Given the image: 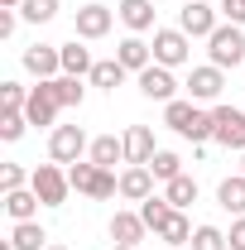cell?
Listing matches in <instances>:
<instances>
[{
	"label": "cell",
	"instance_id": "6da1fadb",
	"mask_svg": "<svg viewBox=\"0 0 245 250\" xmlns=\"http://www.w3.org/2000/svg\"><path fill=\"white\" fill-rule=\"evenodd\" d=\"M163 125L178 130L192 145H207V140H212V111H197L192 101H168V106H163Z\"/></svg>",
	"mask_w": 245,
	"mask_h": 250
},
{
	"label": "cell",
	"instance_id": "7a4b0ae2",
	"mask_svg": "<svg viewBox=\"0 0 245 250\" xmlns=\"http://www.w3.org/2000/svg\"><path fill=\"white\" fill-rule=\"evenodd\" d=\"M67 183L77 188V192H87V197H96V202H106V197H116V192H121V178H116L111 168L92 164V159H87V164H82V159H77V164H67Z\"/></svg>",
	"mask_w": 245,
	"mask_h": 250
},
{
	"label": "cell",
	"instance_id": "3957f363",
	"mask_svg": "<svg viewBox=\"0 0 245 250\" xmlns=\"http://www.w3.org/2000/svg\"><path fill=\"white\" fill-rule=\"evenodd\" d=\"M212 43V67H241L245 62V29L241 24H216Z\"/></svg>",
	"mask_w": 245,
	"mask_h": 250
},
{
	"label": "cell",
	"instance_id": "277c9868",
	"mask_svg": "<svg viewBox=\"0 0 245 250\" xmlns=\"http://www.w3.org/2000/svg\"><path fill=\"white\" fill-rule=\"evenodd\" d=\"M29 188L39 192V202H43V207H62V202H67V192H72V183H67V173H62L58 164H39V168H34V178H29Z\"/></svg>",
	"mask_w": 245,
	"mask_h": 250
},
{
	"label": "cell",
	"instance_id": "5b68a950",
	"mask_svg": "<svg viewBox=\"0 0 245 250\" xmlns=\"http://www.w3.org/2000/svg\"><path fill=\"white\" fill-rule=\"evenodd\" d=\"M212 140L245 154V111H236V106H216V111H212Z\"/></svg>",
	"mask_w": 245,
	"mask_h": 250
},
{
	"label": "cell",
	"instance_id": "8992f818",
	"mask_svg": "<svg viewBox=\"0 0 245 250\" xmlns=\"http://www.w3.org/2000/svg\"><path fill=\"white\" fill-rule=\"evenodd\" d=\"M178 29H183L187 39H212V34H216V10H212V0H187L183 10H178Z\"/></svg>",
	"mask_w": 245,
	"mask_h": 250
},
{
	"label": "cell",
	"instance_id": "52a82bcc",
	"mask_svg": "<svg viewBox=\"0 0 245 250\" xmlns=\"http://www.w3.org/2000/svg\"><path fill=\"white\" fill-rule=\"evenodd\" d=\"M192 43H187L183 29H154V62L159 67H183Z\"/></svg>",
	"mask_w": 245,
	"mask_h": 250
},
{
	"label": "cell",
	"instance_id": "ba28073f",
	"mask_svg": "<svg viewBox=\"0 0 245 250\" xmlns=\"http://www.w3.org/2000/svg\"><path fill=\"white\" fill-rule=\"evenodd\" d=\"M82 149H87L82 125H58V130L48 135V159H53V164H77Z\"/></svg>",
	"mask_w": 245,
	"mask_h": 250
},
{
	"label": "cell",
	"instance_id": "9c48e42d",
	"mask_svg": "<svg viewBox=\"0 0 245 250\" xmlns=\"http://www.w3.org/2000/svg\"><path fill=\"white\" fill-rule=\"evenodd\" d=\"M140 92L149 96V101H163V106H168V101H178V82H173V67H159V62H149V67H144V72H140Z\"/></svg>",
	"mask_w": 245,
	"mask_h": 250
},
{
	"label": "cell",
	"instance_id": "30bf717a",
	"mask_svg": "<svg viewBox=\"0 0 245 250\" xmlns=\"http://www.w3.org/2000/svg\"><path fill=\"white\" fill-rule=\"evenodd\" d=\"M24 67H29L39 82L62 77V48H53V43H34V48H24Z\"/></svg>",
	"mask_w": 245,
	"mask_h": 250
},
{
	"label": "cell",
	"instance_id": "8fae6325",
	"mask_svg": "<svg viewBox=\"0 0 245 250\" xmlns=\"http://www.w3.org/2000/svg\"><path fill=\"white\" fill-rule=\"evenodd\" d=\"M154 178L149 173V164H130L121 173V197H130V202H144V197H154Z\"/></svg>",
	"mask_w": 245,
	"mask_h": 250
},
{
	"label": "cell",
	"instance_id": "7c38bea8",
	"mask_svg": "<svg viewBox=\"0 0 245 250\" xmlns=\"http://www.w3.org/2000/svg\"><path fill=\"white\" fill-rule=\"evenodd\" d=\"M154 154H159L154 149V130L149 125H130L125 130V164H149Z\"/></svg>",
	"mask_w": 245,
	"mask_h": 250
},
{
	"label": "cell",
	"instance_id": "4fadbf2b",
	"mask_svg": "<svg viewBox=\"0 0 245 250\" xmlns=\"http://www.w3.org/2000/svg\"><path fill=\"white\" fill-rule=\"evenodd\" d=\"M221 87H226V82H221V67H212V62H207V67H192V77H187L192 101H216Z\"/></svg>",
	"mask_w": 245,
	"mask_h": 250
},
{
	"label": "cell",
	"instance_id": "5bb4252c",
	"mask_svg": "<svg viewBox=\"0 0 245 250\" xmlns=\"http://www.w3.org/2000/svg\"><path fill=\"white\" fill-rule=\"evenodd\" d=\"M111 10L106 5H82L77 10V39H101V34H111Z\"/></svg>",
	"mask_w": 245,
	"mask_h": 250
},
{
	"label": "cell",
	"instance_id": "9a60e30c",
	"mask_svg": "<svg viewBox=\"0 0 245 250\" xmlns=\"http://www.w3.org/2000/svg\"><path fill=\"white\" fill-rule=\"evenodd\" d=\"M144 231H149V226H144L140 212H116V217H111V241H116V246H140Z\"/></svg>",
	"mask_w": 245,
	"mask_h": 250
},
{
	"label": "cell",
	"instance_id": "2e32d148",
	"mask_svg": "<svg viewBox=\"0 0 245 250\" xmlns=\"http://www.w3.org/2000/svg\"><path fill=\"white\" fill-rule=\"evenodd\" d=\"M116 58L125 62V72H144L154 62V43H144L140 34H130V39H121V48H116Z\"/></svg>",
	"mask_w": 245,
	"mask_h": 250
},
{
	"label": "cell",
	"instance_id": "e0dca14e",
	"mask_svg": "<svg viewBox=\"0 0 245 250\" xmlns=\"http://www.w3.org/2000/svg\"><path fill=\"white\" fill-rule=\"evenodd\" d=\"M116 15L125 20V29H135V34L154 29V0H121Z\"/></svg>",
	"mask_w": 245,
	"mask_h": 250
},
{
	"label": "cell",
	"instance_id": "ac0fdd59",
	"mask_svg": "<svg viewBox=\"0 0 245 250\" xmlns=\"http://www.w3.org/2000/svg\"><path fill=\"white\" fill-rule=\"evenodd\" d=\"M24 116H29V125H53V121H58V101L48 96V87H43V82L29 92V106H24Z\"/></svg>",
	"mask_w": 245,
	"mask_h": 250
},
{
	"label": "cell",
	"instance_id": "d6986e66",
	"mask_svg": "<svg viewBox=\"0 0 245 250\" xmlns=\"http://www.w3.org/2000/svg\"><path fill=\"white\" fill-rule=\"evenodd\" d=\"M39 207H43V202H39L34 188H15V192H5V212H10V221H34Z\"/></svg>",
	"mask_w": 245,
	"mask_h": 250
},
{
	"label": "cell",
	"instance_id": "ffe728a7",
	"mask_svg": "<svg viewBox=\"0 0 245 250\" xmlns=\"http://www.w3.org/2000/svg\"><path fill=\"white\" fill-rule=\"evenodd\" d=\"M43 87H48V96H53L58 106H82V96H87L82 77H67V72H62V77H48Z\"/></svg>",
	"mask_w": 245,
	"mask_h": 250
},
{
	"label": "cell",
	"instance_id": "44dd1931",
	"mask_svg": "<svg viewBox=\"0 0 245 250\" xmlns=\"http://www.w3.org/2000/svg\"><path fill=\"white\" fill-rule=\"evenodd\" d=\"M216 202H221L226 212L245 217V173H236V178H221V188H216Z\"/></svg>",
	"mask_w": 245,
	"mask_h": 250
},
{
	"label": "cell",
	"instance_id": "7402d4cb",
	"mask_svg": "<svg viewBox=\"0 0 245 250\" xmlns=\"http://www.w3.org/2000/svg\"><path fill=\"white\" fill-rule=\"evenodd\" d=\"M121 159H125V140H116V135H96V140H92V164L116 168Z\"/></svg>",
	"mask_w": 245,
	"mask_h": 250
},
{
	"label": "cell",
	"instance_id": "603a6c76",
	"mask_svg": "<svg viewBox=\"0 0 245 250\" xmlns=\"http://www.w3.org/2000/svg\"><path fill=\"white\" fill-rule=\"evenodd\" d=\"M92 67H96L92 53H87L77 39H72V43H62V72H67V77H92Z\"/></svg>",
	"mask_w": 245,
	"mask_h": 250
},
{
	"label": "cell",
	"instance_id": "cb8c5ba5",
	"mask_svg": "<svg viewBox=\"0 0 245 250\" xmlns=\"http://www.w3.org/2000/svg\"><path fill=\"white\" fill-rule=\"evenodd\" d=\"M121 82H125V62L121 58H101L92 67V87H101V92H116Z\"/></svg>",
	"mask_w": 245,
	"mask_h": 250
},
{
	"label": "cell",
	"instance_id": "d4e9b609",
	"mask_svg": "<svg viewBox=\"0 0 245 250\" xmlns=\"http://www.w3.org/2000/svg\"><path fill=\"white\" fill-rule=\"evenodd\" d=\"M10 241H15V250H48L43 241V226L39 221H15V231H10Z\"/></svg>",
	"mask_w": 245,
	"mask_h": 250
},
{
	"label": "cell",
	"instance_id": "484cf974",
	"mask_svg": "<svg viewBox=\"0 0 245 250\" xmlns=\"http://www.w3.org/2000/svg\"><path fill=\"white\" fill-rule=\"evenodd\" d=\"M163 197H168V202H173L178 212H183V207H192V202H197V178H187V173H178L173 183H163Z\"/></svg>",
	"mask_w": 245,
	"mask_h": 250
},
{
	"label": "cell",
	"instance_id": "4316f807",
	"mask_svg": "<svg viewBox=\"0 0 245 250\" xmlns=\"http://www.w3.org/2000/svg\"><path fill=\"white\" fill-rule=\"evenodd\" d=\"M159 236H163L168 246H192V221H187L183 212L173 207V217H168L163 226H159Z\"/></svg>",
	"mask_w": 245,
	"mask_h": 250
},
{
	"label": "cell",
	"instance_id": "83f0119b",
	"mask_svg": "<svg viewBox=\"0 0 245 250\" xmlns=\"http://www.w3.org/2000/svg\"><path fill=\"white\" fill-rule=\"evenodd\" d=\"M140 217H144L149 231H159L163 221L173 217V202H168V197H144V202H140Z\"/></svg>",
	"mask_w": 245,
	"mask_h": 250
},
{
	"label": "cell",
	"instance_id": "f1b7e54d",
	"mask_svg": "<svg viewBox=\"0 0 245 250\" xmlns=\"http://www.w3.org/2000/svg\"><path fill=\"white\" fill-rule=\"evenodd\" d=\"M149 173L159 178V183H173V178L183 173V159H178V154H168V149H159V154L149 159Z\"/></svg>",
	"mask_w": 245,
	"mask_h": 250
},
{
	"label": "cell",
	"instance_id": "f546056e",
	"mask_svg": "<svg viewBox=\"0 0 245 250\" xmlns=\"http://www.w3.org/2000/svg\"><path fill=\"white\" fill-rule=\"evenodd\" d=\"M20 15H24L29 24H48V20L58 15V0H24V5H20Z\"/></svg>",
	"mask_w": 245,
	"mask_h": 250
},
{
	"label": "cell",
	"instance_id": "4dcf8cb0",
	"mask_svg": "<svg viewBox=\"0 0 245 250\" xmlns=\"http://www.w3.org/2000/svg\"><path fill=\"white\" fill-rule=\"evenodd\" d=\"M192 250H231V241H226L216 226H197V231H192Z\"/></svg>",
	"mask_w": 245,
	"mask_h": 250
},
{
	"label": "cell",
	"instance_id": "1f68e13d",
	"mask_svg": "<svg viewBox=\"0 0 245 250\" xmlns=\"http://www.w3.org/2000/svg\"><path fill=\"white\" fill-rule=\"evenodd\" d=\"M0 106H5V111H24V106H29V92H24L20 82H0Z\"/></svg>",
	"mask_w": 245,
	"mask_h": 250
},
{
	"label": "cell",
	"instance_id": "d6a6232c",
	"mask_svg": "<svg viewBox=\"0 0 245 250\" xmlns=\"http://www.w3.org/2000/svg\"><path fill=\"white\" fill-rule=\"evenodd\" d=\"M24 125H29L24 111H5V116H0V140H10V145H15V140L24 135Z\"/></svg>",
	"mask_w": 245,
	"mask_h": 250
},
{
	"label": "cell",
	"instance_id": "836d02e7",
	"mask_svg": "<svg viewBox=\"0 0 245 250\" xmlns=\"http://www.w3.org/2000/svg\"><path fill=\"white\" fill-rule=\"evenodd\" d=\"M29 178H34V173H24L20 164H5V168H0V188H5V192H15V188H24Z\"/></svg>",
	"mask_w": 245,
	"mask_h": 250
},
{
	"label": "cell",
	"instance_id": "e575fe53",
	"mask_svg": "<svg viewBox=\"0 0 245 250\" xmlns=\"http://www.w3.org/2000/svg\"><path fill=\"white\" fill-rule=\"evenodd\" d=\"M221 15H226V24H241L245 29V0H221Z\"/></svg>",
	"mask_w": 245,
	"mask_h": 250
},
{
	"label": "cell",
	"instance_id": "d590c367",
	"mask_svg": "<svg viewBox=\"0 0 245 250\" xmlns=\"http://www.w3.org/2000/svg\"><path fill=\"white\" fill-rule=\"evenodd\" d=\"M226 241H231V250H245V217L231 226V236H226Z\"/></svg>",
	"mask_w": 245,
	"mask_h": 250
},
{
	"label": "cell",
	"instance_id": "8d00e7d4",
	"mask_svg": "<svg viewBox=\"0 0 245 250\" xmlns=\"http://www.w3.org/2000/svg\"><path fill=\"white\" fill-rule=\"evenodd\" d=\"M15 34V10H0V39H10Z\"/></svg>",
	"mask_w": 245,
	"mask_h": 250
},
{
	"label": "cell",
	"instance_id": "74e56055",
	"mask_svg": "<svg viewBox=\"0 0 245 250\" xmlns=\"http://www.w3.org/2000/svg\"><path fill=\"white\" fill-rule=\"evenodd\" d=\"M20 5H24V0H0V10H20Z\"/></svg>",
	"mask_w": 245,
	"mask_h": 250
},
{
	"label": "cell",
	"instance_id": "f35d334b",
	"mask_svg": "<svg viewBox=\"0 0 245 250\" xmlns=\"http://www.w3.org/2000/svg\"><path fill=\"white\" fill-rule=\"evenodd\" d=\"M116 250H135V246H116Z\"/></svg>",
	"mask_w": 245,
	"mask_h": 250
},
{
	"label": "cell",
	"instance_id": "ab89813d",
	"mask_svg": "<svg viewBox=\"0 0 245 250\" xmlns=\"http://www.w3.org/2000/svg\"><path fill=\"white\" fill-rule=\"evenodd\" d=\"M241 173H245V154H241Z\"/></svg>",
	"mask_w": 245,
	"mask_h": 250
},
{
	"label": "cell",
	"instance_id": "60d3db41",
	"mask_svg": "<svg viewBox=\"0 0 245 250\" xmlns=\"http://www.w3.org/2000/svg\"><path fill=\"white\" fill-rule=\"evenodd\" d=\"M48 250H67V246H48Z\"/></svg>",
	"mask_w": 245,
	"mask_h": 250
},
{
	"label": "cell",
	"instance_id": "b9f144b4",
	"mask_svg": "<svg viewBox=\"0 0 245 250\" xmlns=\"http://www.w3.org/2000/svg\"><path fill=\"white\" fill-rule=\"evenodd\" d=\"M154 5H159V0H154Z\"/></svg>",
	"mask_w": 245,
	"mask_h": 250
}]
</instances>
